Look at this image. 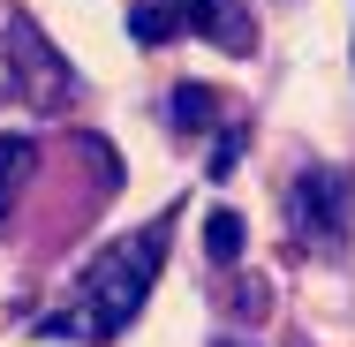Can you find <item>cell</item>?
I'll return each mask as SVG.
<instances>
[{
  "label": "cell",
  "instance_id": "obj_5",
  "mask_svg": "<svg viewBox=\"0 0 355 347\" xmlns=\"http://www.w3.org/2000/svg\"><path fill=\"white\" fill-rule=\"evenodd\" d=\"M129 38L137 46H174L182 38V8L174 0H129Z\"/></svg>",
  "mask_w": 355,
  "mask_h": 347
},
{
  "label": "cell",
  "instance_id": "obj_9",
  "mask_svg": "<svg viewBox=\"0 0 355 347\" xmlns=\"http://www.w3.org/2000/svg\"><path fill=\"white\" fill-rule=\"evenodd\" d=\"M242 143H250V129H242V121H227V129H219L212 159H205V174H212V181H227V174L242 166Z\"/></svg>",
  "mask_w": 355,
  "mask_h": 347
},
{
  "label": "cell",
  "instance_id": "obj_2",
  "mask_svg": "<svg viewBox=\"0 0 355 347\" xmlns=\"http://www.w3.org/2000/svg\"><path fill=\"white\" fill-rule=\"evenodd\" d=\"M348 219H355V189L340 166H302L287 174V234L302 249H348Z\"/></svg>",
  "mask_w": 355,
  "mask_h": 347
},
{
  "label": "cell",
  "instance_id": "obj_6",
  "mask_svg": "<svg viewBox=\"0 0 355 347\" xmlns=\"http://www.w3.org/2000/svg\"><path fill=\"white\" fill-rule=\"evenodd\" d=\"M166 121H174V129H212L219 121V91L212 83H174V91H166Z\"/></svg>",
  "mask_w": 355,
  "mask_h": 347
},
{
  "label": "cell",
  "instance_id": "obj_3",
  "mask_svg": "<svg viewBox=\"0 0 355 347\" xmlns=\"http://www.w3.org/2000/svg\"><path fill=\"white\" fill-rule=\"evenodd\" d=\"M174 8H182V30L212 38L219 53H250V46H257V30H250V8H242V0H174Z\"/></svg>",
  "mask_w": 355,
  "mask_h": 347
},
{
  "label": "cell",
  "instance_id": "obj_8",
  "mask_svg": "<svg viewBox=\"0 0 355 347\" xmlns=\"http://www.w3.org/2000/svg\"><path fill=\"white\" fill-rule=\"evenodd\" d=\"M205 249H212V265H234V257H242V211L219 204L212 219H205Z\"/></svg>",
  "mask_w": 355,
  "mask_h": 347
},
{
  "label": "cell",
  "instance_id": "obj_4",
  "mask_svg": "<svg viewBox=\"0 0 355 347\" xmlns=\"http://www.w3.org/2000/svg\"><path fill=\"white\" fill-rule=\"evenodd\" d=\"M8 61H23V75H31V106H61V98H69V69L38 46V30H31L23 15L8 23Z\"/></svg>",
  "mask_w": 355,
  "mask_h": 347
},
{
  "label": "cell",
  "instance_id": "obj_1",
  "mask_svg": "<svg viewBox=\"0 0 355 347\" xmlns=\"http://www.w3.org/2000/svg\"><path fill=\"white\" fill-rule=\"evenodd\" d=\"M166 242H174V211L137 226V234H121V242H106L83 265L69 310H53L38 325V340H114V332H129V317L151 302V279L166 265Z\"/></svg>",
  "mask_w": 355,
  "mask_h": 347
},
{
  "label": "cell",
  "instance_id": "obj_7",
  "mask_svg": "<svg viewBox=\"0 0 355 347\" xmlns=\"http://www.w3.org/2000/svg\"><path fill=\"white\" fill-rule=\"evenodd\" d=\"M38 174V143L31 136H8L0 129V219H8V204H15V189Z\"/></svg>",
  "mask_w": 355,
  "mask_h": 347
}]
</instances>
